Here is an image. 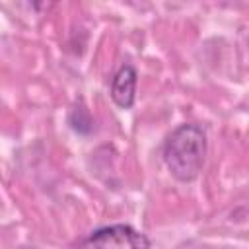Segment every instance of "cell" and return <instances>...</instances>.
I'll return each mask as SVG.
<instances>
[{"mask_svg": "<svg viewBox=\"0 0 249 249\" xmlns=\"http://www.w3.org/2000/svg\"><path fill=\"white\" fill-rule=\"evenodd\" d=\"M134 89H136V70L130 64L119 68L111 82V99L121 109H130L134 103Z\"/></svg>", "mask_w": 249, "mask_h": 249, "instance_id": "cell-3", "label": "cell"}, {"mask_svg": "<svg viewBox=\"0 0 249 249\" xmlns=\"http://www.w3.org/2000/svg\"><path fill=\"white\" fill-rule=\"evenodd\" d=\"M206 158V136L196 124L177 126L165 140L163 161L171 175L179 181H193Z\"/></svg>", "mask_w": 249, "mask_h": 249, "instance_id": "cell-1", "label": "cell"}, {"mask_svg": "<svg viewBox=\"0 0 249 249\" xmlns=\"http://www.w3.org/2000/svg\"><path fill=\"white\" fill-rule=\"evenodd\" d=\"M70 124L76 132L80 134H89L93 130V119L88 113V109L84 105H76L70 113Z\"/></svg>", "mask_w": 249, "mask_h": 249, "instance_id": "cell-4", "label": "cell"}, {"mask_svg": "<svg viewBox=\"0 0 249 249\" xmlns=\"http://www.w3.org/2000/svg\"><path fill=\"white\" fill-rule=\"evenodd\" d=\"M76 249H150V239L130 226H105L84 237Z\"/></svg>", "mask_w": 249, "mask_h": 249, "instance_id": "cell-2", "label": "cell"}]
</instances>
